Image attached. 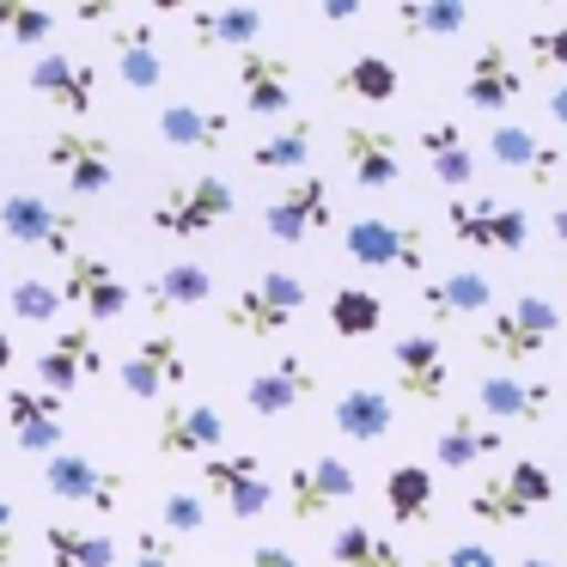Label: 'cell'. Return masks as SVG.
<instances>
[{"instance_id": "obj_1", "label": "cell", "mask_w": 567, "mask_h": 567, "mask_svg": "<svg viewBox=\"0 0 567 567\" xmlns=\"http://www.w3.org/2000/svg\"><path fill=\"white\" fill-rule=\"evenodd\" d=\"M299 311H306V281H299L293 269H262L245 293L226 299L220 323L238 342H275V336H287V323H293Z\"/></svg>"}, {"instance_id": "obj_2", "label": "cell", "mask_w": 567, "mask_h": 567, "mask_svg": "<svg viewBox=\"0 0 567 567\" xmlns=\"http://www.w3.org/2000/svg\"><path fill=\"white\" fill-rule=\"evenodd\" d=\"M233 208H238V189L226 184V177L202 172V177H184V184H165L159 196H153V208H147V226L159 238L189 245V238L214 233V226H220Z\"/></svg>"}, {"instance_id": "obj_3", "label": "cell", "mask_w": 567, "mask_h": 567, "mask_svg": "<svg viewBox=\"0 0 567 567\" xmlns=\"http://www.w3.org/2000/svg\"><path fill=\"white\" fill-rule=\"evenodd\" d=\"M555 330H561V311H555L543 293H518V299H506L501 311L482 318L476 354L482 360H501V367H518V360L543 354V348L555 342Z\"/></svg>"}, {"instance_id": "obj_4", "label": "cell", "mask_w": 567, "mask_h": 567, "mask_svg": "<svg viewBox=\"0 0 567 567\" xmlns=\"http://www.w3.org/2000/svg\"><path fill=\"white\" fill-rule=\"evenodd\" d=\"M555 476L543 464H530V457H518V464H506L501 476H482L476 488H470L464 513L476 518V525H525L537 506L555 501Z\"/></svg>"}, {"instance_id": "obj_5", "label": "cell", "mask_w": 567, "mask_h": 567, "mask_svg": "<svg viewBox=\"0 0 567 567\" xmlns=\"http://www.w3.org/2000/svg\"><path fill=\"white\" fill-rule=\"evenodd\" d=\"M445 226H452L457 245L501 250V257L525 250V238H530V214L518 202H501V196H452L445 202Z\"/></svg>"}, {"instance_id": "obj_6", "label": "cell", "mask_w": 567, "mask_h": 567, "mask_svg": "<svg viewBox=\"0 0 567 567\" xmlns=\"http://www.w3.org/2000/svg\"><path fill=\"white\" fill-rule=\"evenodd\" d=\"M0 233L7 245H25V250H50V257H74V238H80V214L55 208L50 196H31V189H13L0 196Z\"/></svg>"}, {"instance_id": "obj_7", "label": "cell", "mask_w": 567, "mask_h": 567, "mask_svg": "<svg viewBox=\"0 0 567 567\" xmlns=\"http://www.w3.org/2000/svg\"><path fill=\"white\" fill-rule=\"evenodd\" d=\"M202 488L220 501L226 518H238V525H250V518H262L275 506V482L262 476V457L257 452H214L202 457Z\"/></svg>"}, {"instance_id": "obj_8", "label": "cell", "mask_w": 567, "mask_h": 567, "mask_svg": "<svg viewBox=\"0 0 567 567\" xmlns=\"http://www.w3.org/2000/svg\"><path fill=\"white\" fill-rule=\"evenodd\" d=\"M330 226H336V196L318 172L293 177L281 196L262 202V233H269L275 245H306V238L330 233Z\"/></svg>"}, {"instance_id": "obj_9", "label": "cell", "mask_w": 567, "mask_h": 567, "mask_svg": "<svg viewBox=\"0 0 567 567\" xmlns=\"http://www.w3.org/2000/svg\"><path fill=\"white\" fill-rule=\"evenodd\" d=\"M354 494H360V476H354V464H342L336 452L306 457V464L287 470V513H293V525H318V518H330L336 506H348Z\"/></svg>"}, {"instance_id": "obj_10", "label": "cell", "mask_w": 567, "mask_h": 567, "mask_svg": "<svg viewBox=\"0 0 567 567\" xmlns=\"http://www.w3.org/2000/svg\"><path fill=\"white\" fill-rule=\"evenodd\" d=\"M116 379H123V391L135 396V403H159L165 391H184V384H189L184 342H177V336H165V330L141 336V342L116 360Z\"/></svg>"}, {"instance_id": "obj_11", "label": "cell", "mask_w": 567, "mask_h": 567, "mask_svg": "<svg viewBox=\"0 0 567 567\" xmlns=\"http://www.w3.org/2000/svg\"><path fill=\"white\" fill-rule=\"evenodd\" d=\"M43 165L55 177H68L74 196H104L116 184V147L104 135H86V128H55L43 141Z\"/></svg>"}, {"instance_id": "obj_12", "label": "cell", "mask_w": 567, "mask_h": 567, "mask_svg": "<svg viewBox=\"0 0 567 567\" xmlns=\"http://www.w3.org/2000/svg\"><path fill=\"white\" fill-rule=\"evenodd\" d=\"M25 86L38 92L50 111L62 116H86L99 104V62L86 55H68V50H38L25 68Z\"/></svg>"}, {"instance_id": "obj_13", "label": "cell", "mask_w": 567, "mask_h": 567, "mask_svg": "<svg viewBox=\"0 0 567 567\" xmlns=\"http://www.w3.org/2000/svg\"><path fill=\"white\" fill-rule=\"evenodd\" d=\"M153 452L159 457H214V452H226V415L214 403L165 396L159 421H153Z\"/></svg>"}, {"instance_id": "obj_14", "label": "cell", "mask_w": 567, "mask_h": 567, "mask_svg": "<svg viewBox=\"0 0 567 567\" xmlns=\"http://www.w3.org/2000/svg\"><path fill=\"white\" fill-rule=\"evenodd\" d=\"M342 250L360 262V269H403V275H415L421 262H427V233H421V226H396V220L367 214V220H354L342 233Z\"/></svg>"}, {"instance_id": "obj_15", "label": "cell", "mask_w": 567, "mask_h": 567, "mask_svg": "<svg viewBox=\"0 0 567 567\" xmlns=\"http://www.w3.org/2000/svg\"><path fill=\"white\" fill-rule=\"evenodd\" d=\"M55 293H62V306H80L92 323H116L128 306H135L128 281L99 257V250H74V257H68V275H62V287H55Z\"/></svg>"}, {"instance_id": "obj_16", "label": "cell", "mask_w": 567, "mask_h": 567, "mask_svg": "<svg viewBox=\"0 0 567 567\" xmlns=\"http://www.w3.org/2000/svg\"><path fill=\"white\" fill-rule=\"evenodd\" d=\"M43 488L68 506H92V513H116V506H123V476L104 470L99 457H86V452L43 457Z\"/></svg>"}, {"instance_id": "obj_17", "label": "cell", "mask_w": 567, "mask_h": 567, "mask_svg": "<svg viewBox=\"0 0 567 567\" xmlns=\"http://www.w3.org/2000/svg\"><path fill=\"white\" fill-rule=\"evenodd\" d=\"M0 409H7V427H13L19 452L31 457H55L68 440V396L50 391H0Z\"/></svg>"}, {"instance_id": "obj_18", "label": "cell", "mask_w": 567, "mask_h": 567, "mask_svg": "<svg viewBox=\"0 0 567 567\" xmlns=\"http://www.w3.org/2000/svg\"><path fill=\"white\" fill-rule=\"evenodd\" d=\"M111 372V360H104V342L92 330H62L50 348L38 354V391H50V396H68V391H80V384H92V379H104Z\"/></svg>"}, {"instance_id": "obj_19", "label": "cell", "mask_w": 567, "mask_h": 567, "mask_svg": "<svg viewBox=\"0 0 567 567\" xmlns=\"http://www.w3.org/2000/svg\"><path fill=\"white\" fill-rule=\"evenodd\" d=\"M513 99H525V68L513 62V50L501 38H488L464 68V104L482 116H501Z\"/></svg>"}, {"instance_id": "obj_20", "label": "cell", "mask_w": 567, "mask_h": 567, "mask_svg": "<svg viewBox=\"0 0 567 567\" xmlns=\"http://www.w3.org/2000/svg\"><path fill=\"white\" fill-rule=\"evenodd\" d=\"M391 372H396V391L415 396V403H440L452 391V360H445V342L427 330L391 342Z\"/></svg>"}, {"instance_id": "obj_21", "label": "cell", "mask_w": 567, "mask_h": 567, "mask_svg": "<svg viewBox=\"0 0 567 567\" xmlns=\"http://www.w3.org/2000/svg\"><path fill=\"white\" fill-rule=\"evenodd\" d=\"M238 104L245 116L293 111V62L281 50H238Z\"/></svg>"}, {"instance_id": "obj_22", "label": "cell", "mask_w": 567, "mask_h": 567, "mask_svg": "<svg viewBox=\"0 0 567 567\" xmlns=\"http://www.w3.org/2000/svg\"><path fill=\"white\" fill-rule=\"evenodd\" d=\"M153 128H159L165 147H184V153H226L233 147V116L208 111V104H196V99L165 104V111L153 116Z\"/></svg>"}, {"instance_id": "obj_23", "label": "cell", "mask_w": 567, "mask_h": 567, "mask_svg": "<svg viewBox=\"0 0 567 567\" xmlns=\"http://www.w3.org/2000/svg\"><path fill=\"white\" fill-rule=\"evenodd\" d=\"M311 391H318L311 360L306 354H281L275 367H262L257 379L245 384V409H250V415H262V421H275V415H287V409H299Z\"/></svg>"}, {"instance_id": "obj_24", "label": "cell", "mask_w": 567, "mask_h": 567, "mask_svg": "<svg viewBox=\"0 0 567 567\" xmlns=\"http://www.w3.org/2000/svg\"><path fill=\"white\" fill-rule=\"evenodd\" d=\"M342 165L360 189H391L403 177V153H396L391 128H367V123H348L342 128Z\"/></svg>"}, {"instance_id": "obj_25", "label": "cell", "mask_w": 567, "mask_h": 567, "mask_svg": "<svg viewBox=\"0 0 567 567\" xmlns=\"http://www.w3.org/2000/svg\"><path fill=\"white\" fill-rule=\"evenodd\" d=\"M549 403H555V391L537 384V379L525 384V379H506V372H488V379L476 384V415L488 421V427H506V421H543Z\"/></svg>"}, {"instance_id": "obj_26", "label": "cell", "mask_w": 567, "mask_h": 567, "mask_svg": "<svg viewBox=\"0 0 567 567\" xmlns=\"http://www.w3.org/2000/svg\"><path fill=\"white\" fill-rule=\"evenodd\" d=\"M184 31L196 50H257L269 19H262V7H202L184 19Z\"/></svg>"}, {"instance_id": "obj_27", "label": "cell", "mask_w": 567, "mask_h": 567, "mask_svg": "<svg viewBox=\"0 0 567 567\" xmlns=\"http://www.w3.org/2000/svg\"><path fill=\"white\" fill-rule=\"evenodd\" d=\"M494 306V281L476 269H452L440 275V281L421 287V311H427L433 323H457V318H482V311Z\"/></svg>"}, {"instance_id": "obj_28", "label": "cell", "mask_w": 567, "mask_h": 567, "mask_svg": "<svg viewBox=\"0 0 567 567\" xmlns=\"http://www.w3.org/2000/svg\"><path fill=\"white\" fill-rule=\"evenodd\" d=\"M147 311L153 318H165V311H196L214 299V269L208 262H165L159 275H147Z\"/></svg>"}, {"instance_id": "obj_29", "label": "cell", "mask_w": 567, "mask_h": 567, "mask_svg": "<svg viewBox=\"0 0 567 567\" xmlns=\"http://www.w3.org/2000/svg\"><path fill=\"white\" fill-rule=\"evenodd\" d=\"M501 445H506L501 427H488L476 409H457V415L445 421V433L433 440V464L440 470H470V464H482V457H494Z\"/></svg>"}, {"instance_id": "obj_30", "label": "cell", "mask_w": 567, "mask_h": 567, "mask_svg": "<svg viewBox=\"0 0 567 567\" xmlns=\"http://www.w3.org/2000/svg\"><path fill=\"white\" fill-rule=\"evenodd\" d=\"M116 80H123L128 92H159L165 86V50H159L147 19H135V25L116 19Z\"/></svg>"}, {"instance_id": "obj_31", "label": "cell", "mask_w": 567, "mask_h": 567, "mask_svg": "<svg viewBox=\"0 0 567 567\" xmlns=\"http://www.w3.org/2000/svg\"><path fill=\"white\" fill-rule=\"evenodd\" d=\"M330 421H336V433H342V440L372 445V440H384V433L396 427V403L384 391H372V384H354V391H342L330 403Z\"/></svg>"}, {"instance_id": "obj_32", "label": "cell", "mask_w": 567, "mask_h": 567, "mask_svg": "<svg viewBox=\"0 0 567 567\" xmlns=\"http://www.w3.org/2000/svg\"><path fill=\"white\" fill-rule=\"evenodd\" d=\"M488 159L506 165V172H530V184H555V172H561V147L537 141L530 128H518V123H501L488 135Z\"/></svg>"}, {"instance_id": "obj_33", "label": "cell", "mask_w": 567, "mask_h": 567, "mask_svg": "<svg viewBox=\"0 0 567 567\" xmlns=\"http://www.w3.org/2000/svg\"><path fill=\"white\" fill-rule=\"evenodd\" d=\"M421 153H427V172L440 177L445 189H470L476 184V153H470V141H464V128L457 123H427L421 128Z\"/></svg>"}, {"instance_id": "obj_34", "label": "cell", "mask_w": 567, "mask_h": 567, "mask_svg": "<svg viewBox=\"0 0 567 567\" xmlns=\"http://www.w3.org/2000/svg\"><path fill=\"white\" fill-rule=\"evenodd\" d=\"M43 555L50 567H116V537L86 525H43Z\"/></svg>"}, {"instance_id": "obj_35", "label": "cell", "mask_w": 567, "mask_h": 567, "mask_svg": "<svg viewBox=\"0 0 567 567\" xmlns=\"http://www.w3.org/2000/svg\"><path fill=\"white\" fill-rule=\"evenodd\" d=\"M384 513H391V525H427L433 518V470L427 464H396L391 476H384Z\"/></svg>"}, {"instance_id": "obj_36", "label": "cell", "mask_w": 567, "mask_h": 567, "mask_svg": "<svg viewBox=\"0 0 567 567\" xmlns=\"http://www.w3.org/2000/svg\"><path fill=\"white\" fill-rule=\"evenodd\" d=\"M336 92L342 99H360V104H391L396 92H403V74H396L391 55H354V62L336 68Z\"/></svg>"}, {"instance_id": "obj_37", "label": "cell", "mask_w": 567, "mask_h": 567, "mask_svg": "<svg viewBox=\"0 0 567 567\" xmlns=\"http://www.w3.org/2000/svg\"><path fill=\"white\" fill-rule=\"evenodd\" d=\"M323 318H330V330L342 336V342H367V336L384 330V299L372 293V287H336Z\"/></svg>"}, {"instance_id": "obj_38", "label": "cell", "mask_w": 567, "mask_h": 567, "mask_svg": "<svg viewBox=\"0 0 567 567\" xmlns=\"http://www.w3.org/2000/svg\"><path fill=\"white\" fill-rule=\"evenodd\" d=\"M330 567H409V561L396 549V537H384L372 525H342L330 537Z\"/></svg>"}, {"instance_id": "obj_39", "label": "cell", "mask_w": 567, "mask_h": 567, "mask_svg": "<svg viewBox=\"0 0 567 567\" xmlns=\"http://www.w3.org/2000/svg\"><path fill=\"white\" fill-rule=\"evenodd\" d=\"M311 141H318L311 116H293V123H281L262 147H250V165H257V172H306V165H311Z\"/></svg>"}, {"instance_id": "obj_40", "label": "cell", "mask_w": 567, "mask_h": 567, "mask_svg": "<svg viewBox=\"0 0 567 567\" xmlns=\"http://www.w3.org/2000/svg\"><path fill=\"white\" fill-rule=\"evenodd\" d=\"M391 19L409 38H457L470 25V7H457V0H403Z\"/></svg>"}, {"instance_id": "obj_41", "label": "cell", "mask_w": 567, "mask_h": 567, "mask_svg": "<svg viewBox=\"0 0 567 567\" xmlns=\"http://www.w3.org/2000/svg\"><path fill=\"white\" fill-rule=\"evenodd\" d=\"M0 31H7L19 50H43V43L62 31V13H50V7H31V0H0Z\"/></svg>"}, {"instance_id": "obj_42", "label": "cell", "mask_w": 567, "mask_h": 567, "mask_svg": "<svg viewBox=\"0 0 567 567\" xmlns=\"http://www.w3.org/2000/svg\"><path fill=\"white\" fill-rule=\"evenodd\" d=\"M7 306H13L19 323H55L62 318V293H55V281H38V275H25V281L7 287Z\"/></svg>"}, {"instance_id": "obj_43", "label": "cell", "mask_w": 567, "mask_h": 567, "mask_svg": "<svg viewBox=\"0 0 567 567\" xmlns=\"http://www.w3.org/2000/svg\"><path fill=\"white\" fill-rule=\"evenodd\" d=\"M159 518H165V537H202V530H208V494L202 488H172L159 501Z\"/></svg>"}, {"instance_id": "obj_44", "label": "cell", "mask_w": 567, "mask_h": 567, "mask_svg": "<svg viewBox=\"0 0 567 567\" xmlns=\"http://www.w3.org/2000/svg\"><path fill=\"white\" fill-rule=\"evenodd\" d=\"M128 567H177V537H165V530H135Z\"/></svg>"}, {"instance_id": "obj_45", "label": "cell", "mask_w": 567, "mask_h": 567, "mask_svg": "<svg viewBox=\"0 0 567 567\" xmlns=\"http://www.w3.org/2000/svg\"><path fill=\"white\" fill-rule=\"evenodd\" d=\"M530 68H567V25L530 31Z\"/></svg>"}, {"instance_id": "obj_46", "label": "cell", "mask_w": 567, "mask_h": 567, "mask_svg": "<svg viewBox=\"0 0 567 567\" xmlns=\"http://www.w3.org/2000/svg\"><path fill=\"white\" fill-rule=\"evenodd\" d=\"M427 567H501V555H494L488 543H452V549L433 555Z\"/></svg>"}, {"instance_id": "obj_47", "label": "cell", "mask_w": 567, "mask_h": 567, "mask_svg": "<svg viewBox=\"0 0 567 567\" xmlns=\"http://www.w3.org/2000/svg\"><path fill=\"white\" fill-rule=\"evenodd\" d=\"M19 561V506L0 494V567Z\"/></svg>"}, {"instance_id": "obj_48", "label": "cell", "mask_w": 567, "mask_h": 567, "mask_svg": "<svg viewBox=\"0 0 567 567\" xmlns=\"http://www.w3.org/2000/svg\"><path fill=\"white\" fill-rule=\"evenodd\" d=\"M238 567H299V555L287 549V543H257V549H250Z\"/></svg>"}, {"instance_id": "obj_49", "label": "cell", "mask_w": 567, "mask_h": 567, "mask_svg": "<svg viewBox=\"0 0 567 567\" xmlns=\"http://www.w3.org/2000/svg\"><path fill=\"white\" fill-rule=\"evenodd\" d=\"M74 19L80 25H116V7H99V0H92V7H74Z\"/></svg>"}, {"instance_id": "obj_50", "label": "cell", "mask_w": 567, "mask_h": 567, "mask_svg": "<svg viewBox=\"0 0 567 567\" xmlns=\"http://www.w3.org/2000/svg\"><path fill=\"white\" fill-rule=\"evenodd\" d=\"M318 13H323V19H330V25H342V19H354V13H360V7H354V0H323Z\"/></svg>"}, {"instance_id": "obj_51", "label": "cell", "mask_w": 567, "mask_h": 567, "mask_svg": "<svg viewBox=\"0 0 567 567\" xmlns=\"http://www.w3.org/2000/svg\"><path fill=\"white\" fill-rule=\"evenodd\" d=\"M543 104H549V116H555V123L567 128V86H555V92H549V99H543Z\"/></svg>"}, {"instance_id": "obj_52", "label": "cell", "mask_w": 567, "mask_h": 567, "mask_svg": "<svg viewBox=\"0 0 567 567\" xmlns=\"http://www.w3.org/2000/svg\"><path fill=\"white\" fill-rule=\"evenodd\" d=\"M549 226H555V245H567V196L555 202V214H549Z\"/></svg>"}, {"instance_id": "obj_53", "label": "cell", "mask_w": 567, "mask_h": 567, "mask_svg": "<svg viewBox=\"0 0 567 567\" xmlns=\"http://www.w3.org/2000/svg\"><path fill=\"white\" fill-rule=\"evenodd\" d=\"M13 354H19V348H13V342H7V330H0V372L13 367Z\"/></svg>"}, {"instance_id": "obj_54", "label": "cell", "mask_w": 567, "mask_h": 567, "mask_svg": "<svg viewBox=\"0 0 567 567\" xmlns=\"http://www.w3.org/2000/svg\"><path fill=\"white\" fill-rule=\"evenodd\" d=\"M518 567H555V561H549V555H525Z\"/></svg>"}, {"instance_id": "obj_55", "label": "cell", "mask_w": 567, "mask_h": 567, "mask_svg": "<svg viewBox=\"0 0 567 567\" xmlns=\"http://www.w3.org/2000/svg\"><path fill=\"white\" fill-rule=\"evenodd\" d=\"M561 287H567V269H561Z\"/></svg>"}, {"instance_id": "obj_56", "label": "cell", "mask_w": 567, "mask_h": 567, "mask_svg": "<svg viewBox=\"0 0 567 567\" xmlns=\"http://www.w3.org/2000/svg\"><path fill=\"white\" fill-rule=\"evenodd\" d=\"M0 293H7V287H0Z\"/></svg>"}, {"instance_id": "obj_57", "label": "cell", "mask_w": 567, "mask_h": 567, "mask_svg": "<svg viewBox=\"0 0 567 567\" xmlns=\"http://www.w3.org/2000/svg\"><path fill=\"white\" fill-rule=\"evenodd\" d=\"M561 494H567V488H561Z\"/></svg>"}]
</instances>
